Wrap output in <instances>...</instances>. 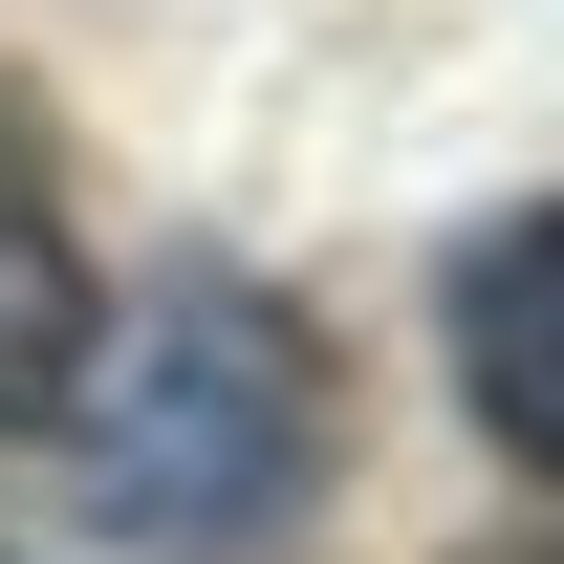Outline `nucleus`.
I'll return each mask as SVG.
<instances>
[{
	"mask_svg": "<svg viewBox=\"0 0 564 564\" xmlns=\"http://www.w3.org/2000/svg\"><path fill=\"white\" fill-rule=\"evenodd\" d=\"M87 369V239H66V174H44V109L0 87V434H44Z\"/></svg>",
	"mask_w": 564,
	"mask_h": 564,
	"instance_id": "obj_3",
	"label": "nucleus"
},
{
	"mask_svg": "<svg viewBox=\"0 0 564 564\" xmlns=\"http://www.w3.org/2000/svg\"><path fill=\"white\" fill-rule=\"evenodd\" d=\"M456 413L521 456V478H564V196H521L456 261Z\"/></svg>",
	"mask_w": 564,
	"mask_h": 564,
	"instance_id": "obj_2",
	"label": "nucleus"
},
{
	"mask_svg": "<svg viewBox=\"0 0 564 564\" xmlns=\"http://www.w3.org/2000/svg\"><path fill=\"white\" fill-rule=\"evenodd\" d=\"M66 434H87L109 543H152V564H282L326 521V456H348L304 304L239 282V261H174L152 304H87Z\"/></svg>",
	"mask_w": 564,
	"mask_h": 564,
	"instance_id": "obj_1",
	"label": "nucleus"
}]
</instances>
